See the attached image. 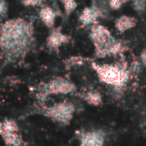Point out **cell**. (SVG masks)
Here are the masks:
<instances>
[{
    "label": "cell",
    "instance_id": "d6986e66",
    "mask_svg": "<svg viewBox=\"0 0 146 146\" xmlns=\"http://www.w3.org/2000/svg\"><path fill=\"white\" fill-rule=\"evenodd\" d=\"M109 6L111 7L112 9H119L122 5V1L121 0H109Z\"/></svg>",
    "mask_w": 146,
    "mask_h": 146
},
{
    "label": "cell",
    "instance_id": "ac0fdd59",
    "mask_svg": "<svg viewBox=\"0 0 146 146\" xmlns=\"http://www.w3.org/2000/svg\"><path fill=\"white\" fill-rule=\"evenodd\" d=\"M68 64H70L71 66H77V65H81L84 63V59L82 57H71L68 61Z\"/></svg>",
    "mask_w": 146,
    "mask_h": 146
},
{
    "label": "cell",
    "instance_id": "7c38bea8",
    "mask_svg": "<svg viewBox=\"0 0 146 146\" xmlns=\"http://www.w3.org/2000/svg\"><path fill=\"white\" fill-rule=\"evenodd\" d=\"M9 132H19L18 124L13 119H4L0 122V135Z\"/></svg>",
    "mask_w": 146,
    "mask_h": 146
},
{
    "label": "cell",
    "instance_id": "e0dca14e",
    "mask_svg": "<svg viewBox=\"0 0 146 146\" xmlns=\"http://www.w3.org/2000/svg\"><path fill=\"white\" fill-rule=\"evenodd\" d=\"M44 0H21V2L24 6H40Z\"/></svg>",
    "mask_w": 146,
    "mask_h": 146
},
{
    "label": "cell",
    "instance_id": "6da1fadb",
    "mask_svg": "<svg viewBox=\"0 0 146 146\" xmlns=\"http://www.w3.org/2000/svg\"><path fill=\"white\" fill-rule=\"evenodd\" d=\"M34 44V29L23 18L6 20L0 26V49L7 62L24 58Z\"/></svg>",
    "mask_w": 146,
    "mask_h": 146
},
{
    "label": "cell",
    "instance_id": "44dd1931",
    "mask_svg": "<svg viewBox=\"0 0 146 146\" xmlns=\"http://www.w3.org/2000/svg\"><path fill=\"white\" fill-rule=\"evenodd\" d=\"M122 3H125V2H128V1H132V0H121Z\"/></svg>",
    "mask_w": 146,
    "mask_h": 146
},
{
    "label": "cell",
    "instance_id": "9a60e30c",
    "mask_svg": "<svg viewBox=\"0 0 146 146\" xmlns=\"http://www.w3.org/2000/svg\"><path fill=\"white\" fill-rule=\"evenodd\" d=\"M133 2V8L137 12L141 13L146 8V0H132Z\"/></svg>",
    "mask_w": 146,
    "mask_h": 146
},
{
    "label": "cell",
    "instance_id": "5bb4252c",
    "mask_svg": "<svg viewBox=\"0 0 146 146\" xmlns=\"http://www.w3.org/2000/svg\"><path fill=\"white\" fill-rule=\"evenodd\" d=\"M60 1L63 4L66 15H70L73 11L77 8V2L75 0H60Z\"/></svg>",
    "mask_w": 146,
    "mask_h": 146
},
{
    "label": "cell",
    "instance_id": "2e32d148",
    "mask_svg": "<svg viewBox=\"0 0 146 146\" xmlns=\"http://www.w3.org/2000/svg\"><path fill=\"white\" fill-rule=\"evenodd\" d=\"M8 13V4L6 0H0V18H5Z\"/></svg>",
    "mask_w": 146,
    "mask_h": 146
},
{
    "label": "cell",
    "instance_id": "8992f818",
    "mask_svg": "<svg viewBox=\"0 0 146 146\" xmlns=\"http://www.w3.org/2000/svg\"><path fill=\"white\" fill-rule=\"evenodd\" d=\"M70 40V37L65 35L61 32L60 29H53L47 38L46 44L50 50H57L60 46H62L65 43H68Z\"/></svg>",
    "mask_w": 146,
    "mask_h": 146
},
{
    "label": "cell",
    "instance_id": "7a4b0ae2",
    "mask_svg": "<svg viewBox=\"0 0 146 146\" xmlns=\"http://www.w3.org/2000/svg\"><path fill=\"white\" fill-rule=\"evenodd\" d=\"M90 38L95 47V55L97 57L102 58L109 55H116L124 49L122 41L114 38L110 31L102 25L92 24Z\"/></svg>",
    "mask_w": 146,
    "mask_h": 146
},
{
    "label": "cell",
    "instance_id": "52a82bcc",
    "mask_svg": "<svg viewBox=\"0 0 146 146\" xmlns=\"http://www.w3.org/2000/svg\"><path fill=\"white\" fill-rule=\"evenodd\" d=\"M80 144L84 146H101L104 144V134L101 131L83 132L80 136Z\"/></svg>",
    "mask_w": 146,
    "mask_h": 146
},
{
    "label": "cell",
    "instance_id": "5b68a950",
    "mask_svg": "<svg viewBox=\"0 0 146 146\" xmlns=\"http://www.w3.org/2000/svg\"><path fill=\"white\" fill-rule=\"evenodd\" d=\"M75 89L76 86L65 78H55L43 85V87L40 89V93L38 94V97H40L39 99H41L50 94H69L75 91Z\"/></svg>",
    "mask_w": 146,
    "mask_h": 146
},
{
    "label": "cell",
    "instance_id": "4fadbf2b",
    "mask_svg": "<svg viewBox=\"0 0 146 146\" xmlns=\"http://www.w3.org/2000/svg\"><path fill=\"white\" fill-rule=\"evenodd\" d=\"M85 100L88 104H90V105H94V106H98L102 103L101 94L97 91L88 92L85 96Z\"/></svg>",
    "mask_w": 146,
    "mask_h": 146
},
{
    "label": "cell",
    "instance_id": "ffe728a7",
    "mask_svg": "<svg viewBox=\"0 0 146 146\" xmlns=\"http://www.w3.org/2000/svg\"><path fill=\"white\" fill-rule=\"evenodd\" d=\"M140 59H141L142 64H143L144 66H146V48L141 52V55H140Z\"/></svg>",
    "mask_w": 146,
    "mask_h": 146
},
{
    "label": "cell",
    "instance_id": "3957f363",
    "mask_svg": "<svg viewBox=\"0 0 146 146\" xmlns=\"http://www.w3.org/2000/svg\"><path fill=\"white\" fill-rule=\"evenodd\" d=\"M92 67L103 83L114 87H122L129 79L130 72L123 66L92 64Z\"/></svg>",
    "mask_w": 146,
    "mask_h": 146
},
{
    "label": "cell",
    "instance_id": "30bf717a",
    "mask_svg": "<svg viewBox=\"0 0 146 146\" xmlns=\"http://www.w3.org/2000/svg\"><path fill=\"white\" fill-rule=\"evenodd\" d=\"M39 17L42 20V22L49 28H52L54 26L55 19H56V13L51 7L44 6L39 11Z\"/></svg>",
    "mask_w": 146,
    "mask_h": 146
},
{
    "label": "cell",
    "instance_id": "ba28073f",
    "mask_svg": "<svg viewBox=\"0 0 146 146\" xmlns=\"http://www.w3.org/2000/svg\"><path fill=\"white\" fill-rule=\"evenodd\" d=\"M102 15V10L97 6L86 7L79 16V21L82 25H92Z\"/></svg>",
    "mask_w": 146,
    "mask_h": 146
},
{
    "label": "cell",
    "instance_id": "9c48e42d",
    "mask_svg": "<svg viewBox=\"0 0 146 146\" xmlns=\"http://www.w3.org/2000/svg\"><path fill=\"white\" fill-rule=\"evenodd\" d=\"M135 25H136V19L134 18V17L127 16V15L120 16L119 18H117L115 21L116 29L121 33L133 28Z\"/></svg>",
    "mask_w": 146,
    "mask_h": 146
},
{
    "label": "cell",
    "instance_id": "277c9868",
    "mask_svg": "<svg viewBox=\"0 0 146 146\" xmlns=\"http://www.w3.org/2000/svg\"><path fill=\"white\" fill-rule=\"evenodd\" d=\"M75 107L70 102H60L43 110V114L50 118L52 121L61 125H67L71 121Z\"/></svg>",
    "mask_w": 146,
    "mask_h": 146
},
{
    "label": "cell",
    "instance_id": "8fae6325",
    "mask_svg": "<svg viewBox=\"0 0 146 146\" xmlns=\"http://www.w3.org/2000/svg\"><path fill=\"white\" fill-rule=\"evenodd\" d=\"M1 137H2L5 144H7V145L19 146L24 144V141H23L19 132H9V133L1 134Z\"/></svg>",
    "mask_w": 146,
    "mask_h": 146
}]
</instances>
